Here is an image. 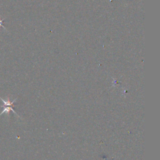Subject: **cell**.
Returning <instances> with one entry per match:
<instances>
[{"label": "cell", "mask_w": 160, "mask_h": 160, "mask_svg": "<svg viewBox=\"0 0 160 160\" xmlns=\"http://www.w3.org/2000/svg\"><path fill=\"white\" fill-rule=\"evenodd\" d=\"M0 100H1L3 103V106H0L1 107H4V106H11L12 108H14L15 105H14V103L15 102V101L16 100V99L14 100L13 101H10V98H8V100L7 101H4V100L2 99V98L0 97Z\"/></svg>", "instance_id": "1"}, {"label": "cell", "mask_w": 160, "mask_h": 160, "mask_svg": "<svg viewBox=\"0 0 160 160\" xmlns=\"http://www.w3.org/2000/svg\"><path fill=\"white\" fill-rule=\"evenodd\" d=\"M3 108H4V109L3 111H2V112L1 113V114H0V116L2 115L3 114H4V113H7V114L9 115V114H10V112H11H11H13L15 114H16L18 115V114L15 112V111L13 109V108H12V107H11V106H7V107H5V106H4V107H3Z\"/></svg>", "instance_id": "2"}]
</instances>
